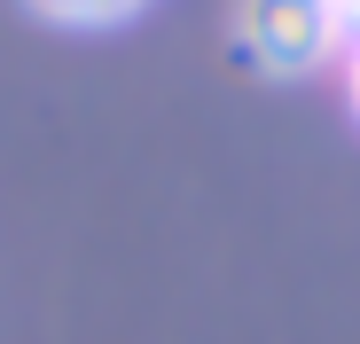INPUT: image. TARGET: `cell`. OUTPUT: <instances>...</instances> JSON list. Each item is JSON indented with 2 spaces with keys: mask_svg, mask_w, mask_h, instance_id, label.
<instances>
[{
  "mask_svg": "<svg viewBox=\"0 0 360 344\" xmlns=\"http://www.w3.org/2000/svg\"><path fill=\"white\" fill-rule=\"evenodd\" d=\"M251 55L274 71H306V63H329V55H352V32L337 8H321V0H251Z\"/></svg>",
  "mask_w": 360,
  "mask_h": 344,
  "instance_id": "cell-1",
  "label": "cell"
},
{
  "mask_svg": "<svg viewBox=\"0 0 360 344\" xmlns=\"http://www.w3.org/2000/svg\"><path fill=\"white\" fill-rule=\"evenodd\" d=\"M134 8H141V0H71L63 16L71 24H117V16H134Z\"/></svg>",
  "mask_w": 360,
  "mask_h": 344,
  "instance_id": "cell-2",
  "label": "cell"
},
{
  "mask_svg": "<svg viewBox=\"0 0 360 344\" xmlns=\"http://www.w3.org/2000/svg\"><path fill=\"white\" fill-rule=\"evenodd\" d=\"M345 94H352V110H360V55L345 63Z\"/></svg>",
  "mask_w": 360,
  "mask_h": 344,
  "instance_id": "cell-3",
  "label": "cell"
},
{
  "mask_svg": "<svg viewBox=\"0 0 360 344\" xmlns=\"http://www.w3.org/2000/svg\"><path fill=\"white\" fill-rule=\"evenodd\" d=\"M345 32H352V55H360V0H352V8H345Z\"/></svg>",
  "mask_w": 360,
  "mask_h": 344,
  "instance_id": "cell-4",
  "label": "cell"
},
{
  "mask_svg": "<svg viewBox=\"0 0 360 344\" xmlns=\"http://www.w3.org/2000/svg\"><path fill=\"white\" fill-rule=\"evenodd\" d=\"M39 8H47V16H63V8H71V0H39Z\"/></svg>",
  "mask_w": 360,
  "mask_h": 344,
  "instance_id": "cell-5",
  "label": "cell"
},
{
  "mask_svg": "<svg viewBox=\"0 0 360 344\" xmlns=\"http://www.w3.org/2000/svg\"><path fill=\"white\" fill-rule=\"evenodd\" d=\"M321 8H337V16H345V8H352V0H321Z\"/></svg>",
  "mask_w": 360,
  "mask_h": 344,
  "instance_id": "cell-6",
  "label": "cell"
}]
</instances>
